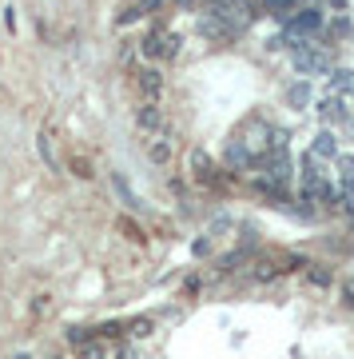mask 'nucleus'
Masks as SVG:
<instances>
[{
    "label": "nucleus",
    "instance_id": "1",
    "mask_svg": "<svg viewBox=\"0 0 354 359\" xmlns=\"http://www.w3.org/2000/svg\"><path fill=\"white\" fill-rule=\"evenodd\" d=\"M179 52V40L167 32V28H152L148 36H143V56L148 60H167V56H176Z\"/></svg>",
    "mask_w": 354,
    "mask_h": 359
},
{
    "label": "nucleus",
    "instance_id": "2",
    "mask_svg": "<svg viewBox=\"0 0 354 359\" xmlns=\"http://www.w3.org/2000/svg\"><path fill=\"white\" fill-rule=\"evenodd\" d=\"M318 28H323V13H318V8H303V13L287 16V36H295V40L315 36Z\"/></svg>",
    "mask_w": 354,
    "mask_h": 359
},
{
    "label": "nucleus",
    "instance_id": "3",
    "mask_svg": "<svg viewBox=\"0 0 354 359\" xmlns=\"http://www.w3.org/2000/svg\"><path fill=\"white\" fill-rule=\"evenodd\" d=\"M318 116H323V120H327V124H342V120H346V104H342V96H323V100H318Z\"/></svg>",
    "mask_w": 354,
    "mask_h": 359
},
{
    "label": "nucleus",
    "instance_id": "4",
    "mask_svg": "<svg viewBox=\"0 0 354 359\" xmlns=\"http://www.w3.org/2000/svg\"><path fill=\"white\" fill-rule=\"evenodd\" d=\"M136 84H139V92H143V100H160V92H164V76H160L155 68H143L136 76Z\"/></svg>",
    "mask_w": 354,
    "mask_h": 359
},
{
    "label": "nucleus",
    "instance_id": "5",
    "mask_svg": "<svg viewBox=\"0 0 354 359\" xmlns=\"http://www.w3.org/2000/svg\"><path fill=\"white\" fill-rule=\"evenodd\" d=\"M136 124L143 132H160V128H164V112L155 108V100H143V108L136 112Z\"/></svg>",
    "mask_w": 354,
    "mask_h": 359
},
{
    "label": "nucleus",
    "instance_id": "6",
    "mask_svg": "<svg viewBox=\"0 0 354 359\" xmlns=\"http://www.w3.org/2000/svg\"><path fill=\"white\" fill-rule=\"evenodd\" d=\"M311 156H318V160H334V156H339V140H334V132H318L315 144H311Z\"/></svg>",
    "mask_w": 354,
    "mask_h": 359
},
{
    "label": "nucleus",
    "instance_id": "7",
    "mask_svg": "<svg viewBox=\"0 0 354 359\" xmlns=\"http://www.w3.org/2000/svg\"><path fill=\"white\" fill-rule=\"evenodd\" d=\"M191 168H195V180H203V184H215V164H211L203 152H191Z\"/></svg>",
    "mask_w": 354,
    "mask_h": 359
},
{
    "label": "nucleus",
    "instance_id": "8",
    "mask_svg": "<svg viewBox=\"0 0 354 359\" xmlns=\"http://www.w3.org/2000/svg\"><path fill=\"white\" fill-rule=\"evenodd\" d=\"M164 0H139V4H132V8H124L120 13V25H132V20H139V16H148L152 8H160Z\"/></svg>",
    "mask_w": 354,
    "mask_h": 359
},
{
    "label": "nucleus",
    "instance_id": "9",
    "mask_svg": "<svg viewBox=\"0 0 354 359\" xmlns=\"http://www.w3.org/2000/svg\"><path fill=\"white\" fill-rule=\"evenodd\" d=\"M330 88H334V92H351V88H354V72H346V68H339V72L330 76Z\"/></svg>",
    "mask_w": 354,
    "mask_h": 359
},
{
    "label": "nucleus",
    "instance_id": "10",
    "mask_svg": "<svg viewBox=\"0 0 354 359\" xmlns=\"http://www.w3.org/2000/svg\"><path fill=\"white\" fill-rule=\"evenodd\" d=\"M287 100L291 104H311V84H291V88H287Z\"/></svg>",
    "mask_w": 354,
    "mask_h": 359
},
{
    "label": "nucleus",
    "instance_id": "11",
    "mask_svg": "<svg viewBox=\"0 0 354 359\" xmlns=\"http://www.w3.org/2000/svg\"><path fill=\"white\" fill-rule=\"evenodd\" d=\"M148 156H152L155 164H167V160H171V148H167V144H164V140H155V144H152V148H148Z\"/></svg>",
    "mask_w": 354,
    "mask_h": 359
},
{
    "label": "nucleus",
    "instance_id": "12",
    "mask_svg": "<svg viewBox=\"0 0 354 359\" xmlns=\"http://www.w3.org/2000/svg\"><path fill=\"white\" fill-rule=\"evenodd\" d=\"M40 156L56 168V152H52V132H40Z\"/></svg>",
    "mask_w": 354,
    "mask_h": 359
},
{
    "label": "nucleus",
    "instance_id": "13",
    "mask_svg": "<svg viewBox=\"0 0 354 359\" xmlns=\"http://www.w3.org/2000/svg\"><path fill=\"white\" fill-rule=\"evenodd\" d=\"M115 192H120V196H124V200H127V208H139V200H136V196H132V188H127V184H124V180H120V176H115Z\"/></svg>",
    "mask_w": 354,
    "mask_h": 359
},
{
    "label": "nucleus",
    "instance_id": "14",
    "mask_svg": "<svg viewBox=\"0 0 354 359\" xmlns=\"http://www.w3.org/2000/svg\"><path fill=\"white\" fill-rule=\"evenodd\" d=\"M311 280H315L318 287H330V280H334V276H330V271H323V268H315V271H311Z\"/></svg>",
    "mask_w": 354,
    "mask_h": 359
},
{
    "label": "nucleus",
    "instance_id": "15",
    "mask_svg": "<svg viewBox=\"0 0 354 359\" xmlns=\"http://www.w3.org/2000/svg\"><path fill=\"white\" fill-rule=\"evenodd\" d=\"M120 359H136V351H132V347H124V351H120Z\"/></svg>",
    "mask_w": 354,
    "mask_h": 359
},
{
    "label": "nucleus",
    "instance_id": "16",
    "mask_svg": "<svg viewBox=\"0 0 354 359\" xmlns=\"http://www.w3.org/2000/svg\"><path fill=\"white\" fill-rule=\"evenodd\" d=\"M227 4H247V0H227Z\"/></svg>",
    "mask_w": 354,
    "mask_h": 359
}]
</instances>
